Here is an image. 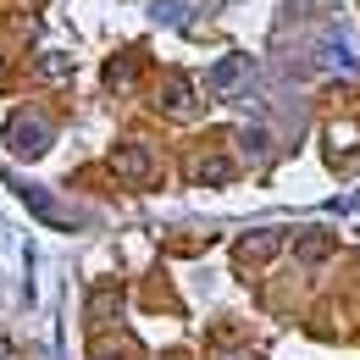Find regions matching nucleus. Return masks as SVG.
<instances>
[{
    "mask_svg": "<svg viewBox=\"0 0 360 360\" xmlns=\"http://www.w3.org/2000/svg\"><path fill=\"white\" fill-rule=\"evenodd\" d=\"M244 78H250V56H222V61L211 67V89L217 94H233Z\"/></svg>",
    "mask_w": 360,
    "mask_h": 360,
    "instance_id": "nucleus-1",
    "label": "nucleus"
},
{
    "mask_svg": "<svg viewBox=\"0 0 360 360\" xmlns=\"http://www.w3.org/2000/svg\"><path fill=\"white\" fill-rule=\"evenodd\" d=\"M45 144H50V128H45V122H34V117L11 122V150H17V155H39Z\"/></svg>",
    "mask_w": 360,
    "mask_h": 360,
    "instance_id": "nucleus-2",
    "label": "nucleus"
},
{
    "mask_svg": "<svg viewBox=\"0 0 360 360\" xmlns=\"http://www.w3.org/2000/svg\"><path fill=\"white\" fill-rule=\"evenodd\" d=\"M117 172H122L128 183H144L150 172H155V167H150V150H139V144H122V150H117Z\"/></svg>",
    "mask_w": 360,
    "mask_h": 360,
    "instance_id": "nucleus-3",
    "label": "nucleus"
},
{
    "mask_svg": "<svg viewBox=\"0 0 360 360\" xmlns=\"http://www.w3.org/2000/svg\"><path fill=\"white\" fill-rule=\"evenodd\" d=\"M161 105L167 111H194V89H188V78H167V89H161Z\"/></svg>",
    "mask_w": 360,
    "mask_h": 360,
    "instance_id": "nucleus-4",
    "label": "nucleus"
},
{
    "mask_svg": "<svg viewBox=\"0 0 360 360\" xmlns=\"http://www.w3.org/2000/svg\"><path fill=\"white\" fill-rule=\"evenodd\" d=\"M271 244H277V233H250V238H244V250H250V255H266Z\"/></svg>",
    "mask_w": 360,
    "mask_h": 360,
    "instance_id": "nucleus-5",
    "label": "nucleus"
},
{
    "mask_svg": "<svg viewBox=\"0 0 360 360\" xmlns=\"http://www.w3.org/2000/svg\"><path fill=\"white\" fill-rule=\"evenodd\" d=\"M238 144H244V150H255V155H261V150H266V134H261V128H244V134H238Z\"/></svg>",
    "mask_w": 360,
    "mask_h": 360,
    "instance_id": "nucleus-6",
    "label": "nucleus"
},
{
    "mask_svg": "<svg viewBox=\"0 0 360 360\" xmlns=\"http://www.w3.org/2000/svg\"><path fill=\"white\" fill-rule=\"evenodd\" d=\"M0 360H17V344H11V338H0Z\"/></svg>",
    "mask_w": 360,
    "mask_h": 360,
    "instance_id": "nucleus-7",
    "label": "nucleus"
}]
</instances>
